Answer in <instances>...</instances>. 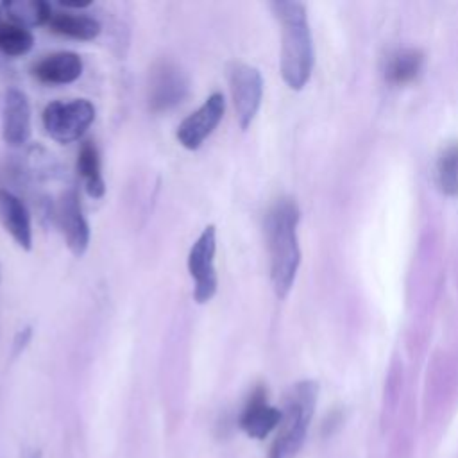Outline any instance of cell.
<instances>
[{
    "instance_id": "obj_19",
    "label": "cell",
    "mask_w": 458,
    "mask_h": 458,
    "mask_svg": "<svg viewBox=\"0 0 458 458\" xmlns=\"http://www.w3.org/2000/svg\"><path fill=\"white\" fill-rule=\"evenodd\" d=\"M435 177L442 193L458 195V143H453L440 152Z\"/></svg>"
},
{
    "instance_id": "obj_7",
    "label": "cell",
    "mask_w": 458,
    "mask_h": 458,
    "mask_svg": "<svg viewBox=\"0 0 458 458\" xmlns=\"http://www.w3.org/2000/svg\"><path fill=\"white\" fill-rule=\"evenodd\" d=\"M190 79L181 66L170 61H161L154 66L148 82V106L154 113H163L184 100L188 95Z\"/></svg>"
},
{
    "instance_id": "obj_9",
    "label": "cell",
    "mask_w": 458,
    "mask_h": 458,
    "mask_svg": "<svg viewBox=\"0 0 458 458\" xmlns=\"http://www.w3.org/2000/svg\"><path fill=\"white\" fill-rule=\"evenodd\" d=\"M57 222L70 252L81 258L89 245V225L82 215L81 199L75 188H68L57 204Z\"/></svg>"
},
{
    "instance_id": "obj_16",
    "label": "cell",
    "mask_w": 458,
    "mask_h": 458,
    "mask_svg": "<svg viewBox=\"0 0 458 458\" xmlns=\"http://www.w3.org/2000/svg\"><path fill=\"white\" fill-rule=\"evenodd\" d=\"M0 7L4 11V14L25 27V29H32L38 25H47L54 14L52 5L45 0H16V2H0Z\"/></svg>"
},
{
    "instance_id": "obj_8",
    "label": "cell",
    "mask_w": 458,
    "mask_h": 458,
    "mask_svg": "<svg viewBox=\"0 0 458 458\" xmlns=\"http://www.w3.org/2000/svg\"><path fill=\"white\" fill-rule=\"evenodd\" d=\"M225 113V98L222 93H211L204 104L188 114L177 127L175 138L186 150H197L218 127Z\"/></svg>"
},
{
    "instance_id": "obj_20",
    "label": "cell",
    "mask_w": 458,
    "mask_h": 458,
    "mask_svg": "<svg viewBox=\"0 0 458 458\" xmlns=\"http://www.w3.org/2000/svg\"><path fill=\"white\" fill-rule=\"evenodd\" d=\"M30 338H32V327H30V326L20 329V331L14 335V340H13V358H16L18 354H21V351L27 347V344L30 342Z\"/></svg>"
},
{
    "instance_id": "obj_12",
    "label": "cell",
    "mask_w": 458,
    "mask_h": 458,
    "mask_svg": "<svg viewBox=\"0 0 458 458\" xmlns=\"http://www.w3.org/2000/svg\"><path fill=\"white\" fill-rule=\"evenodd\" d=\"M0 224L23 250L32 249L30 213L21 199L0 188Z\"/></svg>"
},
{
    "instance_id": "obj_1",
    "label": "cell",
    "mask_w": 458,
    "mask_h": 458,
    "mask_svg": "<svg viewBox=\"0 0 458 458\" xmlns=\"http://www.w3.org/2000/svg\"><path fill=\"white\" fill-rule=\"evenodd\" d=\"M297 224L299 208L292 199L276 200L265 218L270 279L274 292L279 299L288 295L301 263Z\"/></svg>"
},
{
    "instance_id": "obj_18",
    "label": "cell",
    "mask_w": 458,
    "mask_h": 458,
    "mask_svg": "<svg viewBox=\"0 0 458 458\" xmlns=\"http://www.w3.org/2000/svg\"><path fill=\"white\" fill-rule=\"evenodd\" d=\"M34 45V36L30 29H25L11 21L0 7V52L11 57H20L30 52Z\"/></svg>"
},
{
    "instance_id": "obj_4",
    "label": "cell",
    "mask_w": 458,
    "mask_h": 458,
    "mask_svg": "<svg viewBox=\"0 0 458 458\" xmlns=\"http://www.w3.org/2000/svg\"><path fill=\"white\" fill-rule=\"evenodd\" d=\"M43 127L57 143H72L82 138L95 120V106L86 98L70 102L54 100L43 111Z\"/></svg>"
},
{
    "instance_id": "obj_15",
    "label": "cell",
    "mask_w": 458,
    "mask_h": 458,
    "mask_svg": "<svg viewBox=\"0 0 458 458\" xmlns=\"http://www.w3.org/2000/svg\"><path fill=\"white\" fill-rule=\"evenodd\" d=\"M77 172L84 181L86 193L93 199H102L106 193V182L100 172L98 148L91 140H86L77 152Z\"/></svg>"
},
{
    "instance_id": "obj_14",
    "label": "cell",
    "mask_w": 458,
    "mask_h": 458,
    "mask_svg": "<svg viewBox=\"0 0 458 458\" xmlns=\"http://www.w3.org/2000/svg\"><path fill=\"white\" fill-rule=\"evenodd\" d=\"M47 25L52 32L72 38V39H79V41H93L95 38H98L102 30L100 23L93 16L70 13V11L54 13Z\"/></svg>"
},
{
    "instance_id": "obj_10",
    "label": "cell",
    "mask_w": 458,
    "mask_h": 458,
    "mask_svg": "<svg viewBox=\"0 0 458 458\" xmlns=\"http://www.w3.org/2000/svg\"><path fill=\"white\" fill-rule=\"evenodd\" d=\"M32 132L30 106L23 91L9 88L2 107V138L11 147H21L29 141Z\"/></svg>"
},
{
    "instance_id": "obj_3",
    "label": "cell",
    "mask_w": 458,
    "mask_h": 458,
    "mask_svg": "<svg viewBox=\"0 0 458 458\" xmlns=\"http://www.w3.org/2000/svg\"><path fill=\"white\" fill-rule=\"evenodd\" d=\"M317 394L318 385L310 379L299 381L288 390L268 458H293L299 453L315 411Z\"/></svg>"
},
{
    "instance_id": "obj_6",
    "label": "cell",
    "mask_w": 458,
    "mask_h": 458,
    "mask_svg": "<svg viewBox=\"0 0 458 458\" xmlns=\"http://www.w3.org/2000/svg\"><path fill=\"white\" fill-rule=\"evenodd\" d=\"M229 89L238 125L242 131H247L263 98V77L259 70L247 63H233L229 66Z\"/></svg>"
},
{
    "instance_id": "obj_2",
    "label": "cell",
    "mask_w": 458,
    "mask_h": 458,
    "mask_svg": "<svg viewBox=\"0 0 458 458\" xmlns=\"http://www.w3.org/2000/svg\"><path fill=\"white\" fill-rule=\"evenodd\" d=\"M274 16L281 27L279 70L284 84L302 89L313 70V41L306 7L293 0L272 2Z\"/></svg>"
},
{
    "instance_id": "obj_11",
    "label": "cell",
    "mask_w": 458,
    "mask_h": 458,
    "mask_svg": "<svg viewBox=\"0 0 458 458\" xmlns=\"http://www.w3.org/2000/svg\"><path fill=\"white\" fill-rule=\"evenodd\" d=\"M281 410L267 403V390L263 386L254 388L242 415L240 426L252 438H265L272 429L279 426Z\"/></svg>"
},
{
    "instance_id": "obj_5",
    "label": "cell",
    "mask_w": 458,
    "mask_h": 458,
    "mask_svg": "<svg viewBox=\"0 0 458 458\" xmlns=\"http://www.w3.org/2000/svg\"><path fill=\"white\" fill-rule=\"evenodd\" d=\"M216 231L215 225H206L188 252V272L193 279V301L197 304L209 302L218 288L215 268Z\"/></svg>"
},
{
    "instance_id": "obj_17",
    "label": "cell",
    "mask_w": 458,
    "mask_h": 458,
    "mask_svg": "<svg viewBox=\"0 0 458 458\" xmlns=\"http://www.w3.org/2000/svg\"><path fill=\"white\" fill-rule=\"evenodd\" d=\"M424 57L419 50H399L386 59L385 77L392 84H404L413 81L422 70Z\"/></svg>"
},
{
    "instance_id": "obj_13",
    "label": "cell",
    "mask_w": 458,
    "mask_h": 458,
    "mask_svg": "<svg viewBox=\"0 0 458 458\" xmlns=\"http://www.w3.org/2000/svg\"><path fill=\"white\" fill-rule=\"evenodd\" d=\"M82 73V59L75 52H54L32 66V75L43 84H70Z\"/></svg>"
}]
</instances>
